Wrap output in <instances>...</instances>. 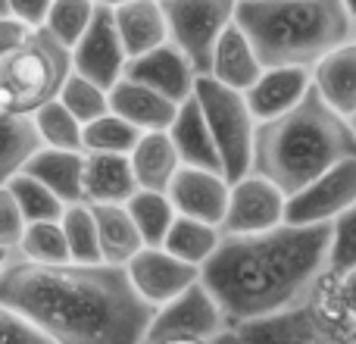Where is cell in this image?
<instances>
[{"label":"cell","mask_w":356,"mask_h":344,"mask_svg":"<svg viewBox=\"0 0 356 344\" xmlns=\"http://www.w3.org/2000/svg\"><path fill=\"white\" fill-rule=\"evenodd\" d=\"M344 160H356V129L316 88L291 113L257 125L253 169L284 194H297Z\"/></svg>","instance_id":"cell-3"},{"label":"cell","mask_w":356,"mask_h":344,"mask_svg":"<svg viewBox=\"0 0 356 344\" xmlns=\"http://www.w3.org/2000/svg\"><path fill=\"white\" fill-rule=\"evenodd\" d=\"M350 123H353V129H356V116H353V119H350Z\"/></svg>","instance_id":"cell-48"},{"label":"cell","mask_w":356,"mask_h":344,"mask_svg":"<svg viewBox=\"0 0 356 344\" xmlns=\"http://www.w3.org/2000/svg\"><path fill=\"white\" fill-rule=\"evenodd\" d=\"M6 3H10V0H0V16H6Z\"/></svg>","instance_id":"cell-47"},{"label":"cell","mask_w":356,"mask_h":344,"mask_svg":"<svg viewBox=\"0 0 356 344\" xmlns=\"http://www.w3.org/2000/svg\"><path fill=\"white\" fill-rule=\"evenodd\" d=\"M16 253L29 263H41V266H60V263H72L69 257V244H66V232L63 222H29L22 232Z\"/></svg>","instance_id":"cell-31"},{"label":"cell","mask_w":356,"mask_h":344,"mask_svg":"<svg viewBox=\"0 0 356 344\" xmlns=\"http://www.w3.org/2000/svg\"><path fill=\"white\" fill-rule=\"evenodd\" d=\"M228 326L222 307L216 304V297L209 295V288L203 282L191 285L188 291H181L169 304L156 307L150 329L144 335V344H163V341H213L219 338Z\"/></svg>","instance_id":"cell-8"},{"label":"cell","mask_w":356,"mask_h":344,"mask_svg":"<svg viewBox=\"0 0 356 344\" xmlns=\"http://www.w3.org/2000/svg\"><path fill=\"white\" fill-rule=\"evenodd\" d=\"M41 148L31 116H0V185L16 178Z\"/></svg>","instance_id":"cell-28"},{"label":"cell","mask_w":356,"mask_h":344,"mask_svg":"<svg viewBox=\"0 0 356 344\" xmlns=\"http://www.w3.org/2000/svg\"><path fill=\"white\" fill-rule=\"evenodd\" d=\"M29 35H31V29H25L19 19L0 16V56H6L10 50H16Z\"/></svg>","instance_id":"cell-41"},{"label":"cell","mask_w":356,"mask_h":344,"mask_svg":"<svg viewBox=\"0 0 356 344\" xmlns=\"http://www.w3.org/2000/svg\"><path fill=\"white\" fill-rule=\"evenodd\" d=\"M222 238H225V235H222L219 226H209V222H200V219H188V216H175L163 247H166L175 260H181V263L203 269V266L213 260V253L219 251Z\"/></svg>","instance_id":"cell-27"},{"label":"cell","mask_w":356,"mask_h":344,"mask_svg":"<svg viewBox=\"0 0 356 344\" xmlns=\"http://www.w3.org/2000/svg\"><path fill=\"white\" fill-rule=\"evenodd\" d=\"M232 338H234V344H332L313 329V322L307 320L300 304L284 310V313L234 326Z\"/></svg>","instance_id":"cell-25"},{"label":"cell","mask_w":356,"mask_h":344,"mask_svg":"<svg viewBox=\"0 0 356 344\" xmlns=\"http://www.w3.org/2000/svg\"><path fill=\"white\" fill-rule=\"evenodd\" d=\"M113 19H116V29L129 60L169 41L166 13H163L160 0H131V3L113 10Z\"/></svg>","instance_id":"cell-22"},{"label":"cell","mask_w":356,"mask_h":344,"mask_svg":"<svg viewBox=\"0 0 356 344\" xmlns=\"http://www.w3.org/2000/svg\"><path fill=\"white\" fill-rule=\"evenodd\" d=\"M144 132H138L131 123H125L116 113H106V116L94 119L85 125L81 132V150L85 154H119L129 157L135 150V144L141 141Z\"/></svg>","instance_id":"cell-30"},{"label":"cell","mask_w":356,"mask_h":344,"mask_svg":"<svg viewBox=\"0 0 356 344\" xmlns=\"http://www.w3.org/2000/svg\"><path fill=\"white\" fill-rule=\"evenodd\" d=\"M110 113L122 116L125 123H131L138 132L147 135V132H169L178 104L122 75V81L110 88Z\"/></svg>","instance_id":"cell-18"},{"label":"cell","mask_w":356,"mask_h":344,"mask_svg":"<svg viewBox=\"0 0 356 344\" xmlns=\"http://www.w3.org/2000/svg\"><path fill=\"white\" fill-rule=\"evenodd\" d=\"M163 344H213V341H194V338H181V341H163Z\"/></svg>","instance_id":"cell-45"},{"label":"cell","mask_w":356,"mask_h":344,"mask_svg":"<svg viewBox=\"0 0 356 344\" xmlns=\"http://www.w3.org/2000/svg\"><path fill=\"white\" fill-rule=\"evenodd\" d=\"M328 272H344L356 269V207L341 213L332 222V241H328Z\"/></svg>","instance_id":"cell-37"},{"label":"cell","mask_w":356,"mask_h":344,"mask_svg":"<svg viewBox=\"0 0 356 344\" xmlns=\"http://www.w3.org/2000/svg\"><path fill=\"white\" fill-rule=\"evenodd\" d=\"M125 272H129V282L138 291V297L144 304H150L154 310L200 282V269L175 260L166 247H144L125 266Z\"/></svg>","instance_id":"cell-12"},{"label":"cell","mask_w":356,"mask_h":344,"mask_svg":"<svg viewBox=\"0 0 356 344\" xmlns=\"http://www.w3.org/2000/svg\"><path fill=\"white\" fill-rule=\"evenodd\" d=\"M313 88V72L297 66H278V69H263L257 85L244 91L247 107H250L257 123H269L284 113H291Z\"/></svg>","instance_id":"cell-16"},{"label":"cell","mask_w":356,"mask_h":344,"mask_svg":"<svg viewBox=\"0 0 356 344\" xmlns=\"http://www.w3.org/2000/svg\"><path fill=\"white\" fill-rule=\"evenodd\" d=\"M138 178L129 157L119 154H85L81 201L91 207H125L138 194Z\"/></svg>","instance_id":"cell-17"},{"label":"cell","mask_w":356,"mask_h":344,"mask_svg":"<svg viewBox=\"0 0 356 344\" xmlns=\"http://www.w3.org/2000/svg\"><path fill=\"white\" fill-rule=\"evenodd\" d=\"M341 3H344V10L350 13V19L356 22V0H341Z\"/></svg>","instance_id":"cell-44"},{"label":"cell","mask_w":356,"mask_h":344,"mask_svg":"<svg viewBox=\"0 0 356 344\" xmlns=\"http://www.w3.org/2000/svg\"><path fill=\"white\" fill-rule=\"evenodd\" d=\"M94 3H97L100 10H119V6L131 3V0H94Z\"/></svg>","instance_id":"cell-43"},{"label":"cell","mask_w":356,"mask_h":344,"mask_svg":"<svg viewBox=\"0 0 356 344\" xmlns=\"http://www.w3.org/2000/svg\"><path fill=\"white\" fill-rule=\"evenodd\" d=\"M332 226H278L263 235H225L200 269V282L228 326H244L297 307L328 266Z\"/></svg>","instance_id":"cell-2"},{"label":"cell","mask_w":356,"mask_h":344,"mask_svg":"<svg viewBox=\"0 0 356 344\" xmlns=\"http://www.w3.org/2000/svg\"><path fill=\"white\" fill-rule=\"evenodd\" d=\"M72 75V56L44 29L0 56V116H35L60 97Z\"/></svg>","instance_id":"cell-5"},{"label":"cell","mask_w":356,"mask_h":344,"mask_svg":"<svg viewBox=\"0 0 356 344\" xmlns=\"http://www.w3.org/2000/svg\"><path fill=\"white\" fill-rule=\"evenodd\" d=\"M194 97L209 125V135L216 141L222 160V172L228 182L250 175L253 169V141H257V119H253L247 97L241 91L219 85L209 75H200L194 85Z\"/></svg>","instance_id":"cell-6"},{"label":"cell","mask_w":356,"mask_h":344,"mask_svg":"<svg viewBox=\"0 0 356 344\" xmlns=\"http://www.w3.org/2000/svg\"><path fill=\"white\" fill-rule=\"evenodd\" d=\"M166 194L178 216L200 219V222L222 228V219H225V210H228V194H232V182L216 169L181 166Z\"/></svg>","instance_id":"cell-14"},{"label":"cell","mask_w":356,"mask_h":344,"mask_svg":"<svg viewBox=\"0 0 356 344\" xmlns=\"http://www.w3.org/2000/svg\"><path fill=\"white\" fill-rule=\"evenodd\" d=\"M300 310L322 338L332 344H356V310L341 285V276L328 269L322 272L300 301Z\"/></svg>","instance_id":"cell-15"},{"label":"cell","mask_w":356,"mask_h":344,"mask_svg":"<svg viewBox=\"0 0 356 344\" xmlns=\"http://www.w3.org/2000/svg\"><path fill=\"white\" fill-rule=\"evenodd\" d=\"M284 210H288V194L278 185H272L269 178L250 172V175L232 182L222 235L272 232V228L284 226Z\"/></svg>","instance_id":"cell-10"},{"label":"cell","mask_w":356,"mask_h":344,"mask_svg":"<svg viewBox=\"0 0 356 344\" xmlns=\"http://www.w3.org/2000/svg\"><path fill=\"white\" fill-rule=\"evenodd\" d=\"M97 10L100 6L94 0H54L47 19H44V31L66 50H72L81 41V35L91 29Z\"/></svg>","instance_id":"cell-32"},{"label":"cell","mask_w":356,"mask_h":344,"mask_svg":"<svg viewBox=\"0 0 356 344\" xmlns=\"http://www.w3.org/2000/svg\"><path fill=\"white\" fill-rule=\"evenodd\" d=\"M69 56H72L75 75H85V79L97 81L106 91H110L116 81H122L125 66H129V54H125V47H122V38H119L113 10H97L91 29L69 50Z\"/></svg>","instance_id":"cell-11"},{"label":"cell","mask_w":356,"mask_h":344,"mask_svg":"<svg viewBox=\"0 0 356 344\" xmlns=\"http://www.w3.org/2000/svg\"><path fill=\"white\" fill-rule=\"evenodd\" d=\"M31 123H35L38 138H41L44 148L85 154V150H81V132H85V125H81L60 100H50L47 107H41V110L31 116Z\"/></svg>","instance_id":"cell-34"},{"label":"cell","mask_w":356,"mask_h":344,"mask_svg":"<svg viewBox=\"0 0 356 344\" xmlns=\"http://www.w3.org/2000/svg\"><path fill=\"white\" fill-rule=\"evenodd\" d=\"M0 344H54L35 322H29L22 313L0 304Z\"/></svg>","instance_id":"cell-39"},{"label":"cell","mask_w":356,"mask_h":344,"mask_svg":"<svg viewBox=\"0 0 356 344\" xmlns=\"http://www.w3.org/2000/svg\"><path fill=\"white\" fill-rule=\"evenodd\" d=\"M350 207H356V160H344L288 197L284 222L288 226H332Z\"/></svg>","instance_id":"cell-9"},{"label":"cell","mask_w":356,"mask_h":344,"mask_svg":"<svg viewBox=\"0 0 356 344\" xmlns=\"http://www.w3.org/2000/svg\"><path fill=\"white\" fill-rule=\"evenodd\" d=\"M25 226H29V222H25V216H22V210H19L13 191L6 188V185H0V251L16 253Z\"/></svg>","instance_id":"cell-38"},{"label":"cell","mask_w":356,"mask_h":344,"mask_svg":"<svg viewBox=\"0 0 356 344\" xmlns=\"http://www.w3.org/2000/svg\"><path fill=\"white\" fill-rule=\"evenodd\" d=\"M129 163L138 178V188L163 191V194L169 191L172 178L181 169V157H178L169 132H147V135H141V141L129 154Z\"/></svg>","instance_id":"cell-23"},{"label":"cell","mask_w":356,"mask_h":344,"mask_svg":"<svg viewBox=\"0 0 356 344\" xmlns=\"http://www.w3.org/2000/svg\"><path fill=\"white\" fill-rule=\"evenodd\" d=\"M125 210L135 219L138 232L144 238V247H163V241H166L169 228H172V222L178 216L169 194H163V191H138L125 203Z\"/></svg>","instance_id":"cell-29"},{"label":"cell","mask_w":356,"mask_h":344,"mask_svg":"<svg viewBox=\"0 0 356 344\" xmlns=\"http://www.w3.org/2000/svg\"><path fill=\"white\" fill-rule=\"evenodd\" d=\"M334 276H338V272H334ZM341 285H344L347 297H350V304H353V310H356V269L344 272V276H341Z\"/></svg>","instance_id":"cell-42"},{"label":"cell","mask_w":356,"mask_h":344,"mask_svg":"<svg viewBox=\"0 0 356 344\" xmlns=\"http://www.w3.org/2000/svg\"><path fill=\"white\" fill-rule=\"evenodd\" d=\"M125 79L138 81V85L150 88V91L163 94L166 100L181 107L188 97H194V85H197V79H200V72H197L194 63H191L172 41H166V44H160V47L129 60Z\"/></svg>","instance_id":"cell-13"},{"label":"cell","mask_w":356,"mask_h":344,"mask_svg":"<svg viewBox=\"0 0 356 344\" xmlns=\"http://www.w3.org/2000/svg\"><path fill=\"white\" fill-rule=\"evenodd\" d=\"M50 3H54V0H10V3H6V16L19 19L25 29L38 31V29H44Z\"/></svg>","instance_id":"cell-40"},{"label":"cell","mask_w":356,"mask_h":344,"mask_svg":"<svg viewBox=\"0 0 356 344\" xmlns=\"http://www.w3.org/2000/svg\"><path fill=\"white\" fill-rule=\"evenodd\" d=\"M0 304L35 322L54 344H144L156 310L138 297L125 266L29 263L0 269Z\"/></svg>","instance_id":"cell-1"},{"label":"cell","mask_w":356,"mask_h":344,"mask_svg":"<svg viewBox=\"0 0 356 344\" xmlns=\"http://www.w3.org/2000/svg\"><path fill=\"white\" fill-rule=\"evenodd\" d=\"M60 222L63 232H66L72 263H104L97 241V216H94L91 203H69Z\"/></svg>","instance_id":"cell-33"},{"label":"cell","mask_w":356,"mask_h":344,"mask_svg":"<svg viewBox=\"0 0 356 344\" xmlns=\"http://www.w3.org/2000/svg\"><path fill=\"white\" fill-rule=\"evenodd\" d=\"M56 100H60L81 125H88V123H94V119L110 113V91L100 88L97 81L85 79V75H75V72L66 79V85H63V91Z\"/></svg>","instance_id":"cell-36"},{"label":"cell","mask_w":356,"mask_h":344,"mask_svg":"<svg viewBox=\"0 0 356 344\" xmlns=\"http://www.w3.org/2000/svg\"><path fill=\"white\" fill-rule=\"evenodd\" d=\"M166 13L169 41L194 63L200 75L209 72V60L219 38L234 25L238 0H160Z\"/></svg>","instance_id":"cell-7"},{"label":"cell","mask_w":356,"mask_h":344,"mask_svg":"<svg viewBox=\"0 0 356 344\" xmlns=\"http://www.w3.org/2000/svg\"><path fill=\"white\" fill-rule=\"evenodd\" d=\"M6 260H10V253H6V251H0V269H3V263H6Z\"/></svg>","instance_id":"cell-46"},{"label":"cell","mask_w":356,"mask_h":344,"mask_svg":"<svg viewBox=\"0 0 356 344\" xmlns=\"http://www.w3.org/2000/svg\"><path fill=\"white\" fill-rule=\"evenodd\" d=\"M25 175L38 178L47 185L63 203H85L81 201V175H85V154L75 150H54L41 148L29 163H25Z\"/></svg>","instance_id":"cell-24"},{"label":"cell","mask_w":356,"mask_h":344,"mask_svg":"<svg viewBox=\"0 0 356 344\" xmlns=\"http://www.w3.org/2000/svg\"><path fill=\"white\" fill-rule=\"evenodd\" d=\"M313 88L344 119L356 116V41L332 50L313 66Z\"/></svg>","instance_id":"cell-21"},{"label":"cell","mask_w":356,"mask_h":344,"mask_svg":"<svg viewBox=\"0 0 356 344\" xmlns=\"http://www.w3.org/2000/svg\"><path fill=\"white\" fill-rule=\"evenodd\" d=\"M353 41H356V35H353Z\"/></svg>","instance_id":"cell-49"},{"label":"cell","mask_w":356,"mask_h":344,"mask_svg":"<svg viewBox=\"0 0 356 344\" xmlns=\"http://www.w3.org/2000/svg\"><path fill=\"white\" fill-rule=\"evenodd\" d=\"M238 29L250 38L263 69H309L353 41L356 22L341 0H238Z\"/></svg>","instance_id":"cell-4"},{"label":"cell","mask_w":356,"mask_h":344,"mask_svg":"<svg viewBox=\"0 0 356 344\" xmlns=\"http://www.w3.org/2000/svg\"><path fill=\"white\" fill-rule=\"evenodd\" d=\"M169 138H172L178 157H181V166H197V169H216L222 172V160L216 141L209 135V125L203 119V110L197 104V97H188L178 107L172 125H169ZM225 175V172H222Z\"/></svg>","instance_id":"cell-20"},{"label":"cell","mask_w":356,"mask_h":344,"mask_svg":"<svg viewBox=\"0 0 356 344\" xmlns=\"http://www.w3.org/2000/svg\"><path fill=\"white\" fill-rule=\"evenodd\" d=\"M100 260L106 266H129L144 251V238L125 207H94Z\"/></svg>","instance_id":"cell-26"},{"label":"cell","mask_w":356,"mask_h":344,"mask_svg":"<svg viewBox=\"0 0 356 344\" xmlns=\"http://www.w3.org/2000/svg\"><path fill=\"white\" fill-rule=\"evenodd\" d=\"M207 75L216 79L219 85L232 88V91H241V94L250 91V88L257 85V79L263 75V63H259L250 38L238 29V22L219 38Z\"/></svg>","instance_id":"cell-19"},{"label":"cell","mask_w":356,"mask_h":344,"mask_svg":"<svg viewBox=\"0 0 356 344\" xmlns=\"http://www.w3.org/2000/svg\"><path fill=\"white\" fill-rule=\"evenodd\" d=\"M6 188H10L13 197H16L25 222H56V219H63V213H66V203H63L47 185H41L38 178L25 175V172H19L16 178H10Z\"/></svg>","instance_id":"cell-35"}]
</instances>
